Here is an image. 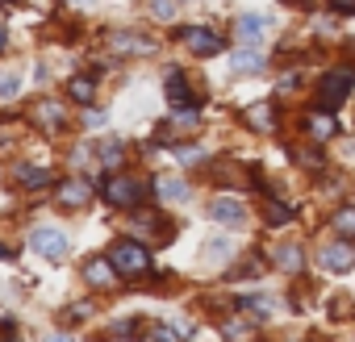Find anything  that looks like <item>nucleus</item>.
<instances>
[{
    "label": "nucleus",
    "instance_id": "f257e3e1",
    "mask_svg": "<svg viewBox=\"0 0 355 342\" xmlns=\"http://www.w3.org/2000/svg\"><path fill=\"white\" fill-rule=\"evenodd\" d=\"M355 88V67H334L318 80V92H313V109L318 113H334Z\"/></svg>",
    "mask_w": 355,
    "mask_h": 342
},
{
    "label": "nucleus",
    "instance_id": "f03ea898",
    "mask_svg": "<svg viewBox=\"0 0 355 342\" xmlns=\"http://www.w3.org/2000/svg\"><path fill=\"white\" fill-rule=\"evenodd\" d=\"M109 263H113L117 276H125V280H138V276L150 271V255H146V246H142V242H130V238H121V242L109 246Z\"/></svg>",
    "mask_w": 355,
    "mask_h": 342
},
{
    "label": "nucleus",
    "instance_id": "7ed1b4c3",
    "mask_svg": "<svg viewBox=\"0 0 355 342\" xmlns=\"http://www.w3.org/2000/svg\"><path fill=\"white\" fill-rule=\"evenodd\" d=\"M101 192H105V201L117 205V209H134V205H142V197H146V188L134 184V180H125V176H109V180L101 184Z\"/></svg>",
    "mask_w": 355,
    "mask_h": 342
},
{
    "label": "nucleus",
    "instance_id": "20e7f679",
    "mask_svg": "<svg viewBox=\"0 0 355 342\" xmlns=\"http://www.w3.org/2000/svg\"><path fill=\"white\" fill-rule=\"evenodd\" d=\"M180 42H184L193 55H201V59H214V55H222V46H226L209 26H189V30H180Z\"/></svg>",
    "mask_w": 355,
    "mask_h": 342
},
{
    "label": "nucleus",
    "instance_id": "39448f33",
    "mask_svg": "<svg viewBox=\"0 0 355 342\" xmlns=\"http://www.w3.org/2000/svg\"><path fill=\"white\" fill-rule=\"evenodd\" d=\"M30 246L42 255V259H67V234L59 230V226H38L34 230V238H30Z\"/></svg>",
    "mask_w": 355,
    "mask_h": 342
},
{
    "label": "nucleus",
    "instance_id": "423d86ee",
    "mask_svg": "<svg viewBox=\"0 0 355 342\" xmlns=\"http://www.w3.org/2000/svg\"><path fill=\"white\" fill-rule=\"evenodd\" d=\"M318 263H322V271H347V267H355V242H330V246H322V255H318Z\"/></svg>",
    "mask_w": 355,
    "mask_h": 342
},
{
    "label": "nucleus",
    "instance_id": "0eeeda50",
    "mask_svg": "<svg viewBox=\"0 0 355 342\" xmlns=\"http://www.w3.org/2000/svg\"><path fill=\"white\" fill-rule=\"evenodd\" d=\"M268 30H272V21H268V17H259V13H243V17L234 21V38H239L243 46H259Z\"/></svg>",
    "mask_w": 355,
    "mask_h": 342
},
{
    "label": "nucleus",
    "instance_id": "6e6552de",
    "mask_svg": "<svg viewBox=\"0 0 355 342\" xmlns=\"http://www.w3.org/2000/svg\"><path fill=\"white\" fill-rule=\"evenodd\" d=\"M167 100H171V109H197V96H193V88H189V80H184V71L180 67H171L167 71Z\"/></svg>",
    "mask_w": 355,
    "mask_h": 342
},
{
    "label": "nucleus",
    "instance_id": "1a4fd4ad",
    "mask_svg": "<svg viewBox=\"0 0 355 342\" xmlns=\"http://www.w3.org/2000/svg\"><path fill=\"white\" fill-rule=\"evenodd\" d=\"M88 201H92V184H88V180H63V184H59V205L80 209V205H88Z\"/></svg>",
    "mask_w": 355,
    "mask_h": 342
},
{
    "label": "nucleus",
    "instance_id": "9d476101",
    "mask_svg": "<svg viewBox=\"0 0 355 342\" xmlns=\"http://www.w3.org/2000/svg\"><path fill=\"white\" fill-rule=\"evenodd\" d=\"M209 217H214V222H222V226H243L247 209H243L234 197H218V201L209 205Z\"/></svg>",
    "mask_w": 355,
    "mask_h": 342
},
{
    "label": "nucleus",
    "instance_id": "9b49d317",
    "mask_svg": "<svg viewBox=\"0 0 355 342\" xmlns=\"http://www.w3.org/2000/svg\"><path fill=\"white\" fill-rule=\"evenodd\" d=\"M84 280H88L92 288H109V284L117 280V267H113L109 259H88V263H84Z\"/></svg>",
    "mask_w": 355,
    "mask_h": 342
},
{
    "label": "nucleus",
    "instance_id": "f8f14e48",
    "mask_svg": "<svg viewBox=\"0 0 355 342\" xmlns=\"http://www.w3.org/2000/svg\"><path fill=\"white\" fill-rule=\"evenodd\" d=\"M113 51H121V55H150L155 42L138 38V34H113Z\"/></svg>",
    "mask_w": 355,
    "mask_h": 342
},
{
    "label": "nucleus",
    "instance_id": "ddd939ff",
    "mask_svg": "<svg viewBox=\"0 0 355 342\" xmlns=\"http://www.w3.org/2000/svg\"><path fill=\"white\" fill-rule=\"evenodd\" d=\"M230 67H234L239 75H255V71H263V55H259V51H251V46H243V51H234Z\"/></svg>",
    "mask_w": 355,
    "mask_h": 342
},
{
    "label": "nucleus",
    "instance_id": "4468645a",
    "mask_svg": "<svg viewBox=\"0 0 355 342\" xmlns=\"http://www.w3.org/2000/svg\"><path fill=\"white\" fill-rule=\"evenodd\" d=\"M305 125H309V138H313V142H326V138H334V134H338V121H334V117H326V113H318V109L309 113V121H305Z\"/></svg>",
    "mask_w": 355,
    "mask_h": 342
},
{
    "label": "nucleus",
    "instance_id": "2eb2a0df",
    "mask_svg": "<svg viewBox=\"0 0 355 342\" xmlns=\"http://www.w3.org/2000/svg\"><path fill=\"white\" fill-rule=\"evenodd\" d=\"M51 180H55V176H51L46 167H17V184H21V188H30V192L46 188Z\"/></svg>",
    "mask_w": 355,
    "mask_h": 342
},
{
    "label": "nucleus",
    "instance_id": "dca6fc26",
    "mask_svg": "<svg viewBox=\"0 0 355 342\" xmlns=\"http://www.w3.org/2000/svg\"><path fill=\"white\" fill-rule=\"evenodd\" d=\"M155 192H159V201H189V184L184 180H175V176H163L159 184H155Z\"/></svg>",
    "mask_w": 355,
    "mask_h": 342
},
{
    "label": "nucleus",
    "instance_id": "f3484780",
    "mask_svg": "<svg viewBox=\"0 0 355 342\" xmlns=\"http://www.w3.org/2000/svg\"><path fill=\"white\" fill-rule=\"evenodd\" d=\"M293 217H297V209L284 205V201H268V205H263V222H268V226H288Z\"/></svg>",
    "mask_w": 355,
    "mask_h": 342
},
{
    "label": "nucleus",
    "instance_id": "a211bd4d",
    "mask_svg": "<svg viewBox=\"0 0 355 342\" xmlns=\"http://www.w3.org/2000/svg\"><path fill=\"white\" fill-rule=\"evenodd\" d=\"M334 234L347 238V242H355V205H343V209L334 213Z\"/></svg>",
    "mask_w": 355,
    "mask_h": 342
},
{
    "label": "nucleus",
    "instance_id": "6ab92c4d",
    "mask_svg": "<svg viewBox=\"0 0 355 342\" xmlns=\"http://www.w3.org/2000/svg\"><path fill=\"white\" fill-rule=\"evenodd\" d=\"M92 92H96V84H92L88 75H76V80L67 84V96H71L76 105H92Z\"/></svg>",
    "mask_w": 355,
    "mask_h": 342
},
{
    "label": "nucleus",
    "instance_id": "aec40b11",
    "mask_svg": "<svg viewBox=\"0 0 355 342\" xmlns=\"http://www.w3.org/2000/svg\"><path fill=\"white\" fill-rule=\"evenodd\" d=\"M247 121H251V125H259V129H272L276 113H272V105H255V109L247 113Z\"/></svg>",
    "mask_w": 355,
    "mask_h": 342
},
{
    "label": "nucleus",
    "instance_id": "412c9836",
    "mask_svg": "<svg viewBox=\"0 0 355 342\" xmlns=\"http://www.w3.org/2000/svg\"><path fill=\"white\" fill-rule=\"evenodd\" d=\"M146 342H184V338H180V330H171V325H150Z\"/></svg>",
    "mask_w": 355,
    "mask_h": 342
},
{
    "label": "nucleus",
    "instance_id": "4be33fe9",
    "mask_svg": "<svg viewBox=\"0 0 355 342\" xmlns=\"http://www.w3.org/2000/svg\"><path fill=\"white\" fill-rule=\"evenodd\" d=\"M276 263H280L284 271H297V267H301V251H297V246H280V251H276Z\"/></svg>",
    "mask_w": 355,
    "mask_h": 342
},
{
    "label": "nucleus",
    "instance_id": "5701e85b",
    "mask_svg": "<svg viewBox=\"0 0 355 342\" xmlns=\"http://www.w3.org/2000/svg\"><path fill=\"white\" fill-rule=\"evenodd\" d=\"M13 96H21V75L13 71V75H0V100H13Z\"/></svg>",
    "mask_w": 355,
    "mask_h": 342
},
{
    "label": "nucleus",
    "instance_id": "b1692460",
    "mask_svg": "<svg viewBox=\"0 0 355 342\" xmlns=\"http://www.w3.org/2000/svg\"><path fill=\"white\" fill-rule=\"evenodd\" d=\"M38 117H42L46 125H63V109H59V105H51V100H42V109H38Z\"/></svg>",
    "mask_w": 355,
    "mask_h": 342
},
{
    "label": "nucleus",
    "instance_id": "393cba45",
    "mask_svg": "<svg viewBox=\"0 0 355 342\" xmlns=\"http://www.w3.org/2000/svg\"><path fill=\"white\" fill-rule=\"evenodd\" d=\"M234 276H243V280H259V276H263V259H247V263H239Z\"/></svg>",
    "mask_w": 355,
    "mask_h": 342
},
{
    "label": "nucleus",
    "instance_id": "a878e982",
    "mask_svg": "<svg viewBox=\"0 0 355 342\" xmlns=\"http://www.w3.org/2000/svg\"><path fill=\"white\" fill-rule=\"evenodd\" d=\"M150 13H155L159 21H171V17H175V0H150Z\"/></svg>",
    "mask_w": 355,
    "mask_h": 342
},
{
    "label": "nucleus",
    "instance_id": "bb28decb",
    "mask_svg": "<svg viewBox=\"0 0 355 342\" xmlns=\"http://www.w3.org/2000/svg\"><path fill=\"white\" fill-rule=\"evenodd\" d=\"M101 159H105V167H117L121 163V142H105L101 146Z\"/></svg>",
    "mask_w": 355,
    "mask_h": 342
},
{
    "label": "nucleus",
    "instance_id": "cd10ccee",
    "mask_svg": "<svg viewBox=\"0 0 355 342\" xmlns=\"http://www.w3.org/2000/svg\"><path fill=\"white\" fill-rule=\"evenodd\" d=\"M226 255H230V242H226V238L205 242V259H226Z\"/></svg>",
    "mask_w": 355,
    "mask_h": 342
},
{
    "label": "nucleus",
    "instance_id": "c85d7f7f",
    "mask_svg": "<svg viewBox=\"0 0 355 342\" xmlns=\"http://www.w3.org/2000/svg\"><path fill=\"white\" fill-rule=\"evenodd\" d=\"M293 159H297V163H309V167H322V154H318V150H305V146L293 150Z\"/></svg>",
    "mask_w": 355,
    "mask_h": 342
},
{
    "label": "nucleus",
    "instance_id": "c756f323",
    "mask_svg": "<svg viewBox=\"0 0 355 342\" xmlns=\"http://www.w3.org/2000/svg\"><path fill=\"white\" fill-rule=\"evenodd\" d=\"M84 121H88V125H105V113H101V109H92V113H84Z\"/></svg>",
    "mask_w": 355,
    "mask_h": 342
},
{
    "label": "nucleus",
    "instance_id": "7c9ffc66",
    "mask_svg": "<svg viewBox=\"0 0 355 342\" xmlns=\"http://www.w3.org/2000/svg\"><path fill=\"white\" fill-rule=\"evenodd\" d=\"M347 305H351V300H334V305H330V313H334V317H347V313H351Z\"/></svg>",
    "mask_w": 355,
    "mask_h": 342
},
{
    "label": "nucleus",
    "instance_id": "2f4dec72",
    "mask_svg": "<svg viewBox=\"0 0 355 342\" xmlns=\"http://www.w3.org/2000/svg\"><path fill=\"white\" fill-rule=\"evenodd\" d=\"M9 46V34H5V26H0V51H5Z\"/></svg>",
    "mask_w": 355,
    "mask_h": 342
},
{
    "label": "nucleus",
    "instance_id": "473e14b6",
    "mask_svg": "<svg viewBox=\"0 0 355 342\" xmlns=\"http://www.w3.org/2000/svg\"><path fill=\"white\" fill-rule=\"evenodd\" d=\"M46 342H71V338H63V334H51V338H46Z\"/></svg>",
    "mask_w": 355,
    "mask_h": 342
},
{
    "label": "nucleus",
    "instance_id": "72a5a7b5",
    "mask_svg": "<svg viewBox=\"0 0 355 342\" xmlns=\"http://www.w3.org/2000/svg\"><path fill=\"white\" fill-rule=\"evenodd\" d=\"M0 259H9V246H0Z\"/></svg>",
    "mask_w": 355,
    "mask_h": 342
},
{
    "label": "nucleus",
    "instance_id": "f704fd0d",
    "mask_svg": "<svg viewBox=\"0 0 355 342\" xmlns=\"http://www.w3.org/2000/svg\"><path fill=\"white\" fill-rule=\"evenodd\" d=\"M284 5H297V0H284ZM297 9H301V5H297Z\"/></svg>",
    "mask_w": 355,
    "mask_h": 342
},
{
    "label": "nucleus",
    "instance_id": "c9c22d12",
    "mask_svg": "<svg viewBox=\"0 0 355 342\" xmlns=\"http://www.w3.org/2000/svg\"><path fill=\"white\" fill-rule=\"evenodd\" d=\"M5 342H13V338H5Z\"/></svg>",
    "mask_w": 355,
    "mask_h": 342
}]
</instances>
